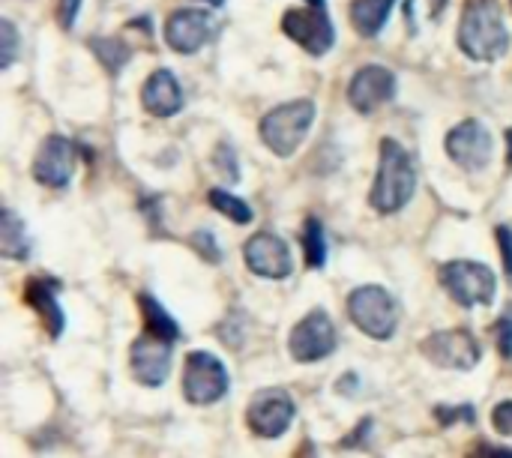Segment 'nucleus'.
<instances>
[{
	"label": "nucleus",
	"instance_id": "nucleus-2",
	"mask_svg": "<svg viewBox=\"0 0 512 458\" xmlns=\"http://www.w3.org/2000/svg\"><path fill=\"white\" fill-rule=\"evenodd\" d=\"M459 48L471 60H498L510 48V30L498 0H468L459 21Z\"/></svg>",
	"mask_w": 512,
	"mask_h": 458
},
{
	"label": "nucleus",
	"instance_id": "nucleus-14",
	"mask_svg": "<svg viewBox=\"0 0 512 458\" xmlns=\"http://www.w3.org/2000/svg\"><path fill=\"white\" fill-rule=\"evenodd\" d=\"M216 30V18L207 9H177L165 21V42L177 54H192L210 42Z\"/></svg>",
	"mask_w": 512,
	"mask_h": 458
},
{
	"label": "nucleus",
	"instance_id": "nucleus-7",
	"mask_svg": "<svg viewBox=\"0 0 512 458\" xmlns=\"http://www.w3.org/2000/svg\"><path fill=\"white\" fill-rule=\"evenodd\" d=\"M228 393V372L219 357L192 351L183 369V396L192 405H213Z\"/></svg>",
	"mask_w": 512,
	"mask_h": 458
},
{
	"label": "nucleus",
	"instance_id": "nucleus-13",
	"mask_svg": "<svg viewBox=\"0 0 512 458\" xmlns=\"http://www.w3.org/2000/svg\"><path fill=\"white\" fill-rule=\"evenodd\" d=\"M171 351H174V342L162 336H153V333L138 336L129 351V366H132L135 381L144 387H162L171 372Z\"/></svg>",
	"mask_w": 512,
	"mask_h": 458
},
{
	"label": "nucleus",
	"instance_id": "nucleus-29",
	"mask_svg": "<svg viewBox=\"0 0 512 458\" xmlns=\"http://www.w3.org/2000/svg\"><path fill=\"white\" fill-rule=\"evenodd\" d=\"M78 9H81V0H60L57 3V21L63 30H72V24L78 21Z\"/></svg>",
	"mask_w": 512,
	"mask_h": 458
},
{
	"label": "nucleus",
	"instance_id": "nucleus-6",
	"mask_svg": "<svg viewBox=\"0 0 512 458\" xmlns=\"http://www.w3.org/2000/svg\"><path fill=\"white\" fill-rule=\"evenodd\" d=\"M441 285L462 306H489L498 294V279L486 264L477 261H450L441 267Z\"/></svg>",
	"mask_w": 512,
	"mask_h": 458
},
{
	"label": "nucleus",
	"instance_id": "nucleus-22",
	"mask_svg": "<svg viewBox=\"0 0 512 458\" xmlns=\"http://www.w3.org/2000/svg\"><path fill=\"white\" fill-rule=\"evenodd\" d=\"M207 201H210V207H213L216 213L228 216V219H231V222H237V225L252 222V207H249L246 201H240L237 195H231V192L213 189V192L207 195Z\"/></svg>",
	"mask_w": 512,
	"mask_h": 458
},
{
	"label": "nucleus",
	"instance_id": "nucleus-24",
	"mask_svg": "<svg viewBox=\"0 0 512 458\" xmlns=\"http://www.w3.org/2000/svg\"><path fill=\"white\" fill-rule=\"evenodd\" d=\"M90 45L96 48V54L102 57V63H105L111 72L123 69L126 60H129V48H126L120 39H96V42H90Z\"/></svg>",
	"mask_w": 512,
	"mask_h": 458
},
{
	"label": "nucleus",
	"instance_id": "nucleus-3",
	"mask_svg": "<svg viewBox=\"0 0 512 458\" xmlns=\"http://www.w3.org/2000/svg\"><path fill=\"white\" fill-rule=\"evenodd\" d=\"M312 120H315V102H309V99H297V102L279 105L270 114H264V120H261V141L276 156L288 159L306 141V135L312 129Z\"/></svg>",
	"mask_w": 512,
	"mask_h": 458
},
{
	"label": "nucleus",
	"instance_id": "nucleus-21",
	"mask_svg": "<svg viewBox=\"0 0 512 458\" xmlns=\"http://www.w3.org/2000/svg\"><path fill=\"white\" fill-rule=\"evenodd\" d=\"M138 306H141V312H144L147 333L162 336V339H168V342H177L180 327H177V321H174L162 306H159V300H156L153 294H141V297H138Z\"/></svg>",
	"mask_w": 512,
	"mask_h": 458
},
{
	"label": "nucleus",
	"instance_id": "nucleus-23",
	"mask_svg": "<svg viewBox=\"0 0 512 458\" xmlns=\"http://www.w3.org/2000/svg\"><path fill=\"white\" fill-rule=\"evenodd\" d=\"M303 249H306V264L309 267H324L327 261V243H324V228L318 219H309L303 228Z\"/></svg>",
	"mask_w": 512,
	"mask_h": 458
},
{
	"label": "nucleus",
	"instance_id": "nucleus-31",
	"mask_svg": "<svg viewBox=\"0 0 512 458\" xmlns=\"http://www.w3.org/2000/svg\"><path fill=\"white\" fill-rule=\"evenodd\" d=\"M477 458H512V450H501V447H492V444L480 441V447H477Z\"/></svg>",
	"mask_w": 512,
	"mask_h": 458
},
{
	"label": "nucleus",
	"instance_id": "nucleus-5",
	"mask_svg": "<svg viewBox=\"0 0 512 458\" xmlns=\"http://www.w3.org/2000/svg\"><path fill=\"white\" fill-rule=\"evenodd\" d=\"M282 30L312 57H321L336 42V27L327 15L324 0H303V6L282 15Z\"/></svg>",
	"mask_w": 512,
	"mask_h": 458
},
{
	"label": "nucleus",
	"instance_id": "nucleus-19",
	"mask_svg": "<svg viewBox=\"0 0 512 458\" xmlns=\"http://www.w3.org/2000/svg\"><path fill=\"white\" fill-rule=\"evenodd\" d=\"M396 0H354L351 3V21L363 36H378V30L387 24L390 9Z\"/></svg>",
	"mask_w": 512,
	"mask_h": 458
},
{
	"label": "nucleus",
	"instance_id": "nucleus-30",
	"mask_svg": "<svg viewBox=\"0 0 512 458\" xmlns=\"http://www.w3.org/2000/svg\"><path fill=\"white\" fill-rule=\"evenodd\" d=\"M498 243H501V258H504V270L512 279V228L501 225L498 228Z\"/></svg>",
	"mask_w": 512,
	"mask_h": 458
},
{
	"label": "nucleus",
	"instance_id": "nucleus-27",
	"mask_svg": "<svg viewBox=\"0 0 512 458\" xmlns=\"http://www.w3.org/2000/svg\"><path fill=\"white\" fill-rule=\"evenodd\" d=\"M492 426L498 435L512 438V402H501L495 411H492Z\"/></svg>",
	"mask_w": 512,
	"mask_h": 458
},
{
	"label": "nucleus",
	"instance_id": "nucleus-12",
	"mask_svg": "<svg viewBox=\"0 0 512 458\" xmlns=\"http://www.w3.org/2000/svg\"><path fill=\"white\" fill-rule=\"evenodd\" d=\"M447 153L465 171H480V168H486L492 162V153H495L492 132L480 120H465L456 129H450Z\"/></svg>",
	"mask_w": 512,
	"mask_h": 458
},
{
	"label": "nucleus",
	"instance_id": "nucleus-32",
	"mask_svg": "<svg viewBox=\"0 0 512 458\" xmlns=\"http://www.w3.org/2000/svg\"><path fill=\"white\" fill-rule=\"evenodd\" d=\"M507 144H510V162H512V129L507 132Z\"/></svg>",
	"mask_w": 512,
	"mask_h": 458
},
{
	"label": "nucleus",
	"instance_id": "nucleus-10",
	"mask_svg": "<svg viewBox=\"0 0 512 458\" xmlns=\"http://www.w3.org/2000/svg\"><path fill=\"white\" fill-rule=\"evenodd\" d=\"M243 258H246V267L261 279H285L294 270L288 243L273 231L252 234L243 246Z\"/></svg>",
	"mask_w": 512,
	"mask_h": 458
},
{
	"label": "nucleus",
	"instance_id": "nucleus-17",
	"mask_svg": "<svg viewBox=\"0 0 512 458\" xmlns=\"http://www.w3.org/2000/svg\"><path fill=\"white\" fill-rule=\"evenodd\" d=\"M141 102L153 117H174L183 108V90L168 69H156L141 90Z\"/></svg>",
	"mask_w": 512,
	"mask_h": 458
},
{
	"label": "nucleus",
	"instance_id": "nucleus-15",
	"mask_svg": "<svg viewBox=\"0 0 512 458\" xmlns=\"http://www.w3.org/2000/svg\"><path fill=\"white\" fill-rule=\"evenodd\" d=\"M75 162V144L63 135H51L39 144V153L33 159V177L48 189H63L75 174Z\"/></svg>",
	"mask_w": 512,
	"mask_h": 458
},
{
	"label": "nucleus",
	"instance_id": "nucleus-28",
	"mask_svg": "<svg viewBox=\"0 0 512 458\" xmlns=\"http://www.w3.org/2000/svg\"><path fill=\"white\" fill-rule=\"evenodd\" d=\"M498 351H501V357L512 360V309L498 324Z\"/></svg>",
	"mask_w": 512,
	"mask_h": 458
},
{
	"label": "nucleus",
	"instance_id": "nucleus-4",
	"mask_svg": "<svg viewBox=\"0 0 512 458\" xmlns=\"http://www.w3.org/2000/svg\"><path fill=\"white\" fill-rule=\"evenodd\" d=\"M348 315L351 321L372 339L384 342L393 339L399 327V303L396 297L381 285H363L348 297Z\"/></svg>",
	"mask_w": 512,
	"mask_h": 458
},
{
	"label": "nucleus",
	"instance_id": "nucleus-25",
	"mask_svg": "<svg viewBox=\"0 0 512 458\" xmlns=\"http://www.w3.org/2000/svg\"><path fill=\"white\" fill-rule=\"evenodd\" d=\"M15 45H18V33H15V27H12V21L3 18V21H0V66H3V69L12 66V60H15Z\"/></svg>",
	"mask_w": 512,
	"mask_h": 458
},
{
	"label": "nucleus",
	"instance_id": "nucleus-8",
	"mask_svg": "<svg viewBox=\"0 0 512 458\" xmlns=\"http://www.w3.org/2000/svg\"><path fill=\"white\" fill-rule=\"evenodd\" d=\"M336 342H339V336H336L330 315L315 309L291 330L288 348H291V357L297 363H315V360L330 357L336 351Z\"/></svg>",
	"mask_w": 512,
	"mask_h": 458
},
{
	"label": "nucleus",
	"instance_id": "nucleus-1",
	"mask_svg": "<svg viewBox=\"0 0 512 458\" xmlns=\"http://www.w3.org/2000/svg\"><path fill=\"white\" fill-rule=\"evenodd\" d=\"M417 189V165L414 156L393 138L381 141V159H378V174H375V186L369 192V204L390 216L399 213Z\"/></svg>",
	"mask_w": 512,
	"mask_h": 458
},
{
	"label": "nucleus",
	"instance_id": "nucleus-9",
	"mask_svg": "<svg viewBox=\"0 0 512 458\" xmlns=\"http://www.w3.org/2000/svg\"><path fill=\"white\" fill-rule=\"evenodd\" d=\"M423 354L426 360H432L441 369H459V372H471L483 351L480 342L468 333V330H444V333H432L423 342Z\"/></svg>",
	"mask_w": 512,
	"mask_h": 458
},
{
	"label": "nucleus",
	"instance_id": "nucleus-18",
	"mask_svg": "<svg viewBox=\"0 0 512 458\" xmlns=\"http://www.w3.org/2000/svg\"><path fill=\"white\" fill-rule=\"evenodd\" d=\"M27 303L39 312V318L51 336L63 333V309L57 303V282H48V279L30 282L27 285Z\"/></svg>",
	"mask_w": 512,
	"mask_h": 458
},
{
	"label": "nucleus",
	"instance_id": "nucleus-20",
	"mask_svg": "<svg viewBox=\"0 0 512 458\" xmlns=\"http://www.w3.org/2000/svg\"><path fill=\"white\" fill-rule=\"evenodd\" d=\"M0 252L6 258H15V261H24L30 255L24 222L12 210H3V216H0Z\"/></svg>",
	"mask_w": 512,
	"mask_h": 458
},
{
	"label": "nucleus",
	"instance_id": "nucleus-26",
	"mask_svg": "<svg viewBox=\"0 0 512 458\" xmlns=\"http://www.w3.org/2000/svg\"><path fill=\"white\" fill-rule=\"evenodd\" d=\"M435 414H438V420L444 426H450V423H474V408L471 405H459V408H444L441 405Z\"/></svg>",
	"mask_w": 512,
	"mask_h": 458
},
{
	"label": "nucleus",
	"instance_id": "nucleus-11",
	"mask_svg": "<svg viewBox=\"0 0 512 458\" xmlns=\"http://www.w3.org/2000/svg\"><path fill=\"white\" fill-rule=\"evenodd\" d=\"M294 414H297V408H294V402H291L288 393H282V390H264V393H258L252 399V405L246 411V420H249V429L258 438L273 441V438H282L291 429Z\"/></svg>",
	"mask_w": 512,
	"mask_h": 458
},
{
	"label": "nucleus",
	"instance_id": "nucleus-16",
	"mask_svg": "<svg viewBox=\"0 0 512 458\" xmlns=\"http://www.w3.org/2000/svg\"><path fill=\"white\" fill-rule=\"evenodd\" d=\"M393 96H396V75L384 66H375V63L363 66L351 78V87H348V102L360 114H372L375 108H381Z\"/></svg>",
	"mask_w": 512,
	"mask_h": 458
},
{
	"label": "nucleus",
	"instance_id": "nucleus-33",
	"mask_svg": "<svg viewBox=\"0 0 512 458\" xmlns=\"http://www.w3.org/2000/svg\"><path fill=\"white\" fill-rule=\"evenodd\" d=\"M207 3H210V6H216V9H219V6H222V3H225V0H207Z\"/></svg>",
	"mask_w": 512,
	"mask_h": 458
}]
</instances>
